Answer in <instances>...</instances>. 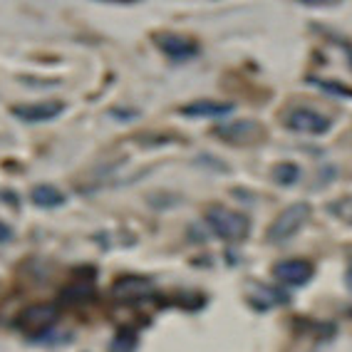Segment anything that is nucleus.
<instances>
[{
	"mask_svg": "<svg viewBox=\"0 0 352 352\" xmlns=\"http://www.w3.org/2000/svg\"><path fill=\"white\" fill-rule=\"evenodd\" d=\"M310 216H313V206L308 201H296L288 208H283L280 214L273 219V223L268 226V241L271 243H288L290 239H296L302 228L308 226Z\"/></svg>",
	"mask_w": 352,
	"mask_h": 352,
	"instance_id": "f257e3e1",
	"label": "nucleus"
},
{
	"mask_svg": "<svg viewBox=\"0 0 352 352\" xmlns=\"http://www.w3.org/2000/svg\"><path fill=\"white\" fill-rule=\"evenodd\" d=\"M206 223L221 241H231V243L245 241L251 233V219L243 211H233V208L211 206L206 211Z\"/></svg>",
	"mask_w": 352,
	"mask_h": 352,
	"instance_id": "f03ea898",
	"label": "nucleus"
},
{
	"mask_svg": "<svg viewBox=\"0 0 352 352\" xmlns=\"http://www.w3.org/2000/svg\"><path fill=\"white\" fill-rule=\"evenodd\" d=\"M214 137L233 146H253L265 137V129H263V124L256 120H239V122H228V124L216 126Z\"/></svg>",
	"mask_w": 352,
	"mask_h": 352,
	"instance_id": "7ed1b4c3",
	"label": "nucleus"
},
{
	"mask_svg": "<svg viewBox=\"0 0 352 352\" xmlns=\"http://www.w3.org/2000/svg\"><path fill=\"white\" fill-rule=\"evenodd\" d=\"M285 126L296 134H310V137H322L333 129V120L322 112H315L310 107H296L285 117Z\"/></svg>",
	"mask_w": 352,
	"mask_h": 352,
	"instance_id": "20e7f679",
	"label": "nucleus"
},
{
	"mask_svg": "<svg viewBox=\"0 0 352 352\" xmlns=\"http://www.w3.org/2000/svg\"><path fill=\"white\" fill-rule=\"evenodd\" d=\"M273 276L278 278V283L300 288V285H308L313 280L315 265L305 258H285V261L273 265Z\"/></svg>",
	"mask_w": 352,
	"mask_h": 352,
	"instance_id": "39448f33",
	"label": "nucleus"
},
{
	"mask_svg": "<svg viewBox=\"0 0 352 352\" xmlns=\"http://www.w3.org/2000/svg\"><path fill=\"white\" fill-rule=\"evenodd\" d=\"M154 45L171 60H191L201 52V45L189 35H179V32H159L154 35Z\"/></svg>",
	"mask_w": 352,
	"mask_h": 352,
	"instance_id": "423d86ee",
	"label": "nucleus"
},
{
	"mask_svg": "<svg viewBox=\"0 0 352 352\" xmlns=\"http://www.w3.org/2000/svg\"><path fill=\"white\" fill-rule=\"evenodd\" d=\"M60 320V310L55 305H30L20 313L18 327L23 333H47L55 322Z\"/></svg>",
	"mask_w": 352,
	"mask_h": 352,
	"instance_id": "0eeeda50",
	"label": "nucleus"
},
{
	"mask_svg": "<svg viewBox=\"0 0 352 352\" xmlns=\"http://www.w3.org/2000/svg\"><path fill=\"white\" fill-rule=\"evenodd\" d=\"M154 293V283L146 276H122L114 280L112 296L122 302H137L144 300Z\"/></svg>",
	"mask_w": 352,
	"mask_h": 352,
	"instance_id": "6e6552de",
	"label": "nucleus"
},
{
	"mask_svg": "<svg viewBox=\"0 0 352 352\" xmlns=\"http://www.w3.org/2000/svg\"><path fill=\"white\" fill-rule=\"evenodd\" d=\"M63 112H65V104L63 102H57V100L32 102V104H18V107H13L15 117L23 120V122H28V124H40V122L57 120Z\"/></svg>",
	"mask_w": 352,
	"mask_h": 352,
	"instance_id": "1a4fd4ad",
	"label": "nucleus"
},
{
	"mask_svg": "<svg viewBox=\"0 0 352 352\" xmlns=\"http://www.w3.org/2000/svg\"><path fill=\"white\" fill-rule=\"evenodd\" d=\"M236 109L233 102H219V100H196L184 104L179 109L182 117H189V120H216V117H226Z\"/></svg>",
	"mask_w": 352,
	"mask_h": 352,
	"instance_id": "9d476101",
	"label": "nucleus"
},
{
	"mask_svg": "<svg viewBox=\"0 0 352 352\" xmlns=\"http://www.w3.org/2000/svg\"><path fill=\"white\" fill-rule=\"evenodd\" d=\"M251 288L256 290V296H258V300H253V305H256L261 313H265L271 305H288L290 302V298L285 296L283 290L268 288V285H256V283H251Z\"/></svg>",
	"mask_w": 352,
	"mask_h": 352,
	"instance_id": "9b49d317",
	"label": "nucleus"
},
{
	"mask_svg": "<svg viewBox=\"0 0 352 352\" xmlns=\"http://www.w3.org/2000/svg\"><path fill=\"white\" fill-rule=\"evenodd\" d=\"M30 201L40 208H57L65 204V194L60 189H55V186H50V184H43V186H35L30 191Z\"/></svg>",
	"mask_w": 352,
	"mask_h": 352,
	"instance_id": "f8f14e48",
	"label": "nucleus"
},
{
	"mask_svg": "<svg viewBox=\"0 0 352 352\" xmlns=\"http://www.w3.org/2000/svg\"><path fill=\"white\" fill-rule=\"evenodd\" d=\"M308 85L318 87L320 92L330 97H340V100H352V87L345 85V82H338V80H327V77H315V75H308Z\"/></svg>",
	"mask_w": 352,
	"mask_h": 352,
	"instance_id": "ddd939ff",
	"label": "nucleus"
},
{
	"mask_svg": "<svg viewBox=\"0 0 352 352\" xmlns=\"http://www.w3.org/2000/svg\"><path fill=\"white\" fill-rule=\"evenodd\" d=\"M325 211L333 219H338L340 223H345V226H352V196H338L333 201L325 204Z\"/></svg>",
	"mask_w": 352,
	"mask_h": 352,
	"instance_id": "4468645a",
	"label": "nucleus"
},
{
	"mask_svg": "<svg viewBox=\"0 0 352 352\" xmlns=\"http://www.w3.org/2000/svg\"><path fill=\"white\" fill-rule=\"evenodd\" d=\"M302 169L293 162H280L273 166V182L280 184V186H293V184L300 182Z\"/></svg>",
	"mask_w": 352,
	"mask_h": 352,
	"instance_id": "2eb2a0df",
	"label": "nucleus"
},
{
	"mask_svg": "<svg viewBox=\"0 0 352 352\" xmlns=\"http://www.w3.org/2000/svg\"><path fill=\"white\" fill-rule=\"evenodd\" d=\"M137 350V333L132 330H120L109 342V352H134Z\"/></svg>",
	"mask_w": 352,
	"mask_h": 352,
	"instance_id": "dca6fc26",
	"label": "nucleus"
},
{
	"mask_svg": "<svg viewBox=\"0 0 352 352\" xmlns=\"http://www.w3.org/2000/svg\"><path fill=\"white\" fill-rule=\"evenodd\" d=\"M10 236H13V231H10V226H8V223H3V221H0V243H3V241H8V239H10Z\"/></svg>",
	"mask_w": 352,
	"mask_h": 352,
	"instance_id": "f3484780",
	"label": "nucleus"
},
{
	"mask_svg": "<svg viewBox=\"0 0 352 352\" xmlns=\"http://www.w3.org/2000/svg\"><path fill=\"white\" fill-rule=\"evenodd\" d=\"M345 288H347V290H350V293H352V268H350V271L345 273Z\"/></svg>",
	"mask_w": 352,
	"mask_h": 352,
	"instance_id": "a211bd4d",
	"label": "nucleus"
}]
</instances>
